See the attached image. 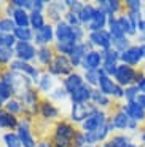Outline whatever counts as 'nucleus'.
Instances as JSON below:
<instances>
[{
    "label": "nucleus",
    "mask_w": 145,
    "mask_h": 147,
    "mask_svg": "<svg viewBox=\"0 0 145 147\" xmlns=\"http://www.w3.org/2000/svg\"><path fill=\"white\" fill-rule=\"evenodd\" d=\"M78 126L73 125L70 120H58L53 126L51 136L48 138L53 147H72L73 139L77 136Z\"/></svg>",
    "instance_id": "1"
},
{
    "label": "nucleus",
    "mask_w": 145,
    "mask_h": 147,
    "mask_svg": "<svg viewBox=\"0 0 145 147\" xmlns=\"http://www.w3.org/2000/svg\"><path fill=\"white\" fill-rule=\"evenodd\" d=\"M0 78L3 82H7L11 86V90L15 93V98H22L30 88L35 86L34 82L30 80L27 75H24V74H21V72H16V70L3 69L2 74H0Z\"/></svg>",
    "instance_id": "2"
},
{
    "label": "nucleus",
    "mask_w": 145,
    "mask_h": 147,
    "mask_svg": "<svg viewBox=\"0 0 145 147\" xmlns=\"http://www.w3.org/2000/svg\"><path fill=\"white\" fill-rule=\"evenodd\" d=\"M45 70H46L48 74H51L53 77H56V78H59V77L65 78L67 75H70L72 72H75V67L72 66L69 56L56 55L54 59L51 61V64H50V66H48Z\"/></svg>",
    "instance_id": "3"
},
{
    "label": "nucleus",
    "mask_w": 145,
    "mask_h": 147,
    "mask_svg": "<svg viewBox=\"0 0 145 147\" xmlns=\"http://www.w3.org/2000/svg\"><path fill=\"white\" fill-rule=\"evenodd\" d=\"M97 107L93 102H85V104H72L70 102V109H69V120L73 125L80 126L91 114H94Z\"/></svg>",
    "instance_id": "4"
},
{
    "label": "nucleus",
    "mask_w": 145,
    "mask_h": 147,
    "mask_svg": "<svg viewBox=\"0 0 145 147\" xmlns=\"http://www.w3.org/2000/svg\"><path fill=\"white\" fill-rule=\"evenodd\" d=\"M110 118V114L109 110H102V109H97L94 114H91L86 120L81 123L78 128L85 133H91V131H96V129H101L102 126L109 121Z\"/></svg>",
    "instance_id": "5"
},
{
    "label": "nucleus",
    "mask_w": 145,
    "mask_h": 147,
    "mask_svg": "<svg viewBox=\"0 0 145 147\" xmlns=\"http://www.w3.org/2000/svg\"><path fill=\"white\" fill-rule=\"evenodd\" d=\"M137 74H139V70L136 67H131L128 64L120 63V66H118V69L115 72L113 80L120 85V86L126 88V86H131V85H136V82H137Z\"/></svg>",
    "instance_id": "6"
},
{
    "label": "nucleus",
    "mask_w": 145,
    "mask_h": 147,
    "mask_svg": "<svg viewBox=\"0 0 145 147\" xmlns=\"http://www.w3.org/2000/svg\"><path fill=\"white\" fill-rule=\"evenodd\" d=\"M16 133H18L19 139H21L22 147H37L38 139L34 136V133H32V118L21 117Z\"/></svg>",
    "instance_id": "7"
},
{
    "label": "nucleus",
    "mask_w": 145,
    "mask_h": 147,
    "mask_svg": "<svg viewBox=\"0 0 145 147\" xmlns=\"http://www.w3.org/2000/svg\"><path fill=\"white\" fill-rule=\"evenodd\" d=\"M34 45L37 48L40 47H53L56 43V34H54V24L46 22L42 29L35 30L34 34Z\"/></svg>",
    "instance_id": "8"
},
{
    "label": "nucleus",
    "mask_w": 145,
    "mask_h": 147,
    "mask_svg": "<svg viewBox=\"0 0 145 147\" xmlns=\"http://www.w3.org/2000/svg\"><path fill=\"white\" fill-rule=\"evenodd\" d=\"M86 40L91 43V47L99 51H107L112 48V35L107 29L104 30H96V32H88Z\"/></svg>",
    "instance_id": "9"
},
{
    "label": "nucleus",
    "mask_w": 145,
    "mask_h": 147,
    "mask_svg": "<svg viewBox=\"0 0 145 147\" xmlns=\"http://www.w3.org/2000/svg\"><path fill=\"white\" fill-rule=\"evenodd\" d=\"M38 117L43 118L45 121H58L61 118V109L56 102L50 101L48 98H43L40 102V109H38Z\"/></svg>",
    "instance_id": "10"
},
{
    "label": "nucleus",
    "mask_w": 145,
    "mask_h": 147,
    "mask_svg": "<svg viewBox=\"0 0 145 147\" xmlns=\"http://www.w3.org/2000/svg\"><path fill=\"white\" fill-rule=\"evenodd\" d=\"M104 55V63H102V72L105 74V75H109V77H115V72L116 69H118V66H120V53L116 51V50H113V48H110V50H107V51L102 53Z\"/></svg>",
    "instance_id": "11"
},
{
    "label": "nucleus",
    "mask_w": 145,
    "mask_h": 147,
    "mask_svg": "<svg viewBox=\"0 0 145 147\" xmlns=\"http://www.w3.org/2000/svg\"><path fill=\"white\" fill-rule=\"evenodd\" d=\"M15 56L24 63H35L37 59V47L32 42H18L15 47Z\"/></svg>",
    "instance_id": "12"
},
{
    "label": "nucleus",
    "mask_w": 145,
    "mask_h": 147,
    "mask_svg": "<svg viewBox=\"0 0 145 147\" xmlns=\"http://www.w3.org/2000/svg\"><path fill=\"white\" fill-rule=\"evenodd\" d=\"M120 61L123 64H128L131 67H137L144 63V53H142V48L140 45H131L126 51H123L120 55Z\"/></svg>",
    "instance_id": "13"
},
{
    "label": "nucleus",
    "mask_w": 145,
    "mask_h": 147,
    "mask_svg": "<svg viewBox=\"0 0 145 147\" xmlns=\"http://www.w3.org/2000/svg\"><path fill=\"white\" fill-rule=\"evenodd\" d=\"M102 63H104V55L99 50H89L88 55L83 58V63H81V72H86V70H97L102 67Z\"/></svg>",
    "instance_id": "14"
},
{
    "label": "nucleus",
    "mask_w": 145,
    "mask_h": 147,
    "mask_svg": "<svg viewBox=\"0 0 145 147\" xmlns=\"http://www.w3.org/2000/svg\"><path fill=\"white\" fill-rule=\"evenodd\" d=\"M67 13V7H65V2H48L46 7V19H50L48 22L51 24H58L59 21L64 19V15Z\"/></svg>",
    "instance_id": "15"
},
{
    "label": "nucleus",
    "mask_w": 145,
    "mask_h": 147,
    "mask_svg": "<svg viewBox=\"0 0 145 147\" xmlns=\"http://www.w3.org/2000/svg\"><path fill=\"white\" fill-rule=\"evenodd\" d=\"M110 123H112L115 131H128V129H129L131 118H129V115L121 109V106H118L112 114H110Z\"/></svg>",
    "instance_id": "16"
},
{
    "label": "nucleus",
    "mask_w": 145,
    "mask_h": 147,
    "mask_svg": "<svg viewBox=\"0 0 145 147\" xmlns=\"http://www.w3.org/2000/svg\"><path fill=\"white\" fill-rule=\"evenodd\" d=\"M94 5L101 8L107 16H118L124 11V3L121 0H97Z\"/></svg>",
    "instance_id": "17"
},
{
    "label": "nucleus",
    "mask_w": 145,
    "mask_h": 147,
    "mask_svg": "<svg viewBox=\"0 0 145 147\" xmlns=\"http://www.w3.org/2000/svg\"><path fill=\"white\" fill-rule=\"evenodd\" d=\"M61 83H62V86L65 88V91L69 93V94H73L77 90H80L85 85V77H83V74H81L80 70H75V72H72L70 75H67L65 78H62Z\"/></svg>",
    "instance_id": "18"
},
{
    "label": "nucleus",
    "mask_w": 145,
    "mask_h": 147,
    "mask_svg": "<svg viewBox=\"0 0 145 147\" xmlns=\"http://www.w3.org/2000/svg\"><path fill=\"white\" fill-rule=\"evenodd\" d=\"M89 50H93V47H91V43H89L88 40L80 42V43H77V45H75V50H73V53L69 56L70 63H72L73 67H75V70L81 67L83 58L88 55V51H89Z\"/></svg>",
    "instance_id": "19"
},
{
    "label": "nucleus",
    "mask_w": 145,
    "mask_h": 147,
    "mask_svg": "<svg viewBox=\"0 0 145 147\" xmlns=\"http://www.w3.org/2000/svg\"><path fill=\"white\" fill-rule=\"evenodd\" d=\"M58 85L59 83H58V80H56V77H53L51 74H48L46 70H43V74H42V77H40V80H38L35 88L40 91V94L43 96V98H46Z\"/></svg>",
    "instance_id": "20"
},
{
    "label": "nucleus",
    "mask_w": 145,
    "mask_h": 147,
    "mask_svg": "<svg viewBox=\"0 0 145 147\" xmlns=\"http://www.w3.org/2000/svg\"><path fill=\"white\" fill-rule=\"evenodd\" d=\"M121 109H123L124 112L129 115L131 120L137 121L139 125L145 123V109L139 106L136 101H132V102H124V104H121Z\"/></svg>",
    "instance_id": "21"
},
{
    "label": "nucleus",
    "mask_w": 145,
    "mask_h": 147,
    "mask_svg": "<svg viewBox=\"0 0 145 147\" xmlns=\"http://www.w3.org/2000/svg\"><path fill=\"white\" fill-rule=\"evenodd\" d=\"M54 56H56V51H54V48L53 47H40V48H37L35 63H37V66L40 67V69L45 70L51 64V61L54 59Z\"/></svg>",
    "instance_id": "22"
},
{
    "label": "nucleus",
    "mask_w": 145,
    "mask_h": 147,
    "mask_svg": "<svg viewBox=\"0 0 145 147\" xmlns=\"http://www.w3.org/2000/svg\"><path fill=\"white\" fill-rule=\"evenodd\" d=\"M19 120L21 118L16 117V115L10 114L7 110H0V129H5V131H16L19 126Z\"/></svg>",
    "instance_id": "23"
},
{
    "label": "nucleus",
    "mask_w": 145,
    "mask_h": 147,
    "mask_svg": "<svg viewBox=\"0 0 145 147\" xmlns=\"http://www.w3.org/2000/svg\"><path fill=\"white\" fill-rule=\"evenodd\" d=\"M107 22H109V16L105 15L104 11L101 10V8H97L96 10V15L94 18H93V21L88 24L85 29H86V32H96V30H104L107 29Z\"/></svg>",
    "instance_id": "24"
},
{
    "label": "nucleus",
    "mask_w": 145,
    "mask_h": 147,
    "mask_svg": "<svg viewBox=\"0 0 145 147\" xmlns=\"http://www.w3.org/2000/svg\"><path fill=\"white\" fill-rule=\"evenodd\" d=\"M107 147H137L139 144L132 142V138L126 133H120V134H112L107 142H104Z\"/></svg>",
    "instance_id": "25"
},
{
    "label": "nucleus",
    "mask_w": 145,
    "mask_h": 147,
    "mask_svg": "<svg viewBox=\"0 0 145 147\" xmlns=\"http://www.w3.org/2000/svg\"><path fill=\"white\" fill-rule=\"evenodd\" d=\"M118 22H120L121 29H123L124 35H128L131 38V37H137V26H136V22L132 21V19L129 18V15H128L126 11H123L121 15H118Z\"/></svg>",
    "instance_id": "26"
},
{
    "label": "nucleus",
    "mask_w": 145,
    "mask_h": 147,
    "mask_svg": "<svg viewBox=\"0 0 145 147\" xmlns=\"http://www.w3.org/2000/svg\"><path fill=\"white\" fill-rule=\"evenodd\" d=\"M93 86L85 83L80 90H77L73 94H70V102L72 104H85V102H91V94H93Z\"/></svg>",
    "instance_id": "27"
},
{
    "label": "nucleus",
    "mask_w": 145,
    "mask_h": 147,
    "mask_svg": "<svg viewBox=\"0 0 145 147\" xmlns=\"http://www.w3.org/2000/svg\"><path fill=\"white\" fill-rule=\"evenodd\" d=\"M115 88H116V82L113 80L112 77H109V75H105V74L102 72L101 74V78H99V83H97V90L102 93V94L109 96V98H113Z\"/></svg>",
    "instance_id": "28"
},
{
    "label": "nucleus",
    "mask_w": 145,
    "mask_h": 147,
    "mask_svg": "<svg viewBox=\"0 0 145 147\" xmlns=\"http://www.w3.org/2000/svg\"><path fill=\"white\" fill-rule=\"evenodd\" d=\"M91 102L94 104L97 109H102V110H109V109H112V106H113V99H112V98L102 94L97 88L93 90V94H91Z\"/></svg>",
    "instance_id": "29"
},
{
    "label": "nucleus",
    "mask_w": 145,
    "mask_h": 147,
    "mask_svg": "<svg viewBox=\"0 0 145 147\" xmlns=\"http://www.w3.org/2000/svg\"><path fill=\"white\" fill-rule=\"evenodd\" d=\"M96 10H97V7H96L94 3L86 2V3L83 5V8H81L80 13H78V19H80L83 27H86L88 24L93 21V18H94V15H96Z\"/></svg>",
    "instance_id": "30"
},
{
    "label": "nucleus",
    "mask_w": 145,
    "mask_h": 147,
    "mask_svg": "<svg viewBox=\"0 0 145 147\" xmlns=\"http://www.w3.org/2000/svg\"><path fill=\"white\" fill-rule=\"evenodd\" d=\"M3 110L16 115V117H24V104L19 98H11L10 101H7L3 104Z\"/></svg>",
    "instance_id": "31"
},
{
    "label": "nucleus",
    "mask_w": 145,
    "mask_h": 147,
    "mask_svg": "<svg viewBox=\"0 0 145 147\" xmlns=\"http://www.w3.org/2000/svg\"><path fill=\"white\" fill-rule=\"evenodd\" d=\"M11 19L15 21L16 27H30V13L22 8H15Z\"/></svg>",
    "instance_id": "32"
},
{
    "label": "nucleus",
    "mask_w": 145,
    "mask_h": 147,
    "mask_svg": "<svg viewBox=\"0 0 145 147\" xmlns=\"http://www.w3.org/2000/svg\"><path fill=\"white\" fill-rule=\"evenodd\" d=\"M46 15L45 13H42V11H35L32 10L30 11V29L35 32V30L42 29V27L46 24Z\"/></svg>",
    "instance_id": "33"
},
{
    "label": "nucleus",
    "mask_w": 145,
    "mask_h": 147,
    "mask_svg": "<svg viewBox=\"0 0 145 147\" xmlns=\"http://www.w3.org/2000/svg\"><path fill=\"white\" fill-rule=\"evenodd\" d=\"M107 30L110 32L112 38H120V37H124V32H123V29H121L120 22H118V16H109ZM126 37H128V35H126Z\"/></svg>",
    "instance_id": "34"
},
{
    "label": "nucleus",
    "mask_w": 145,
    "mask_h": 147,
    "mask_svg": "<svg viewBox=\"0 0 145 147\" xmlns=\"http://www.w3.org/2000/svg\"><path fill=\"white\" fill-rule=\"evenodd\" d=\"M46 98L50 101H53V102H64V101L70 99V94L65 91V88L62 86V83H59L58 86H56V88L46 96Z\"/></svg>",
    "instance_id": "35"
},
{
    "label": "nucleus",
    "mask_w": 145,
    "mask_h": 147,
    "mask_svg": "<svg viewBox=\"0 0 145 147\" xmlns=\"http://www.w3.org/2000/svg\"><path fill=\"white\" fill-rule=\"evenodd\" d=\"M34 34L35 32L30 27H16L13 35L18 42H34Z\"/></svg>",
    "instance_id": "36"
},
{
    "label": "nucleus",
    "mask_w": 145,
    "mask_h": 147,
    "mask_svg": "<svg viewBox=\"0 0 145 147\" xmlns=\"http://www.w3.org/2000/svg\"><path fill=\"white\" fill-rule=\"evenodd\" d=\"M2 141H3V144L7 147H22L21 139H19V136H18V133H16V131H7V133H3Z\"/></svg>",
    "instance_id": "37"
},
{
    "label": "nucleus",
    "mask_w": 145,
    "mask_h": 147,
    "mask_svg": "<svg viewBox=\"0 0 145 147\" xmlns=\"http://www.w3.org/2000/svg\"><path fill=\"white\" fill-rule=\"evenodd\" d=\"M85 77V83L93 86V88H97V83H99V78H101V74L102 70L97 69V70H86V72H81Z\"/></svg>",
    "instance_id": "38"
},
{
    "label": "nucleus",
    "mask_w": 145,
    "mask_h": 147,
    "mask_svg": "<svg viewBox=\"0 0 145 147\" xmlns=\"http://www.w3.org/2000/svg\"><path fill=\"white\" fill-rule=\"evenodd\" d=\"M131 45H132V43H131V38H129V37H126V35L120 37V38H112V48H113V50H116L120 55L123 51H126Z\"/></svg>",
    "instance_id": "39"
},
{
    "label": "nucleus",
    "mask_w": 145,
    "mask_h": 147,
    "mask_svg": "<svg viewBox=\"0 0 145 147\" xmlns=\"http://www.w3.org/2000/svg\"><path fill=\"white\" fill-rule=\"evenodd\" d=\"M11 98H15V93H13L11 86L7 83V82H3L2 78H0V101L5 104L7 101H10Z\"/></svg>",
    "instance_id": "40"
},
{
    "label": "nucleus",
    "mask_w": 145,
    "mask_h": 147,
    "mask_svg": "<svg viewBox=\"0 0 145 147\" xmlns=\"http://www.w3.org/2000/svg\"><path fill=\"white\" fill-rule=\"evenodd\" d=\"M16 43V37L13 34H0V48H8V50H15Z\"/></svg>",
    "instance_id": "41"
},
{
    "label": "nucleus",
    "mask_w": 145,
    "mask_h": 147,
    "mask_svg": "<svg viewBox=\"0 0 145 147\" xmlns=\"http://www.w3.org/2000/svg\"><path fill=\"white\" fill-rule=\"evenodd\" d=\"M16 29V24L11 18L2 16L0 18V34H13Z\"/></svg>",
    "instance_id": "42"
},
{
    "label": "nucleus",
    "mask_w": 145,
    "mask_h": 147,
    "mask_svg": "<svg viewBox=\"0 0 145 147\" xmlns=\"http://www.w3.org/2000/svg\"><path fill=\"white\" fill-rule=\"evenodd\" d=\"M124 3V11H131V13H140L144 11V3L140 0H126Z\"/></svg>",
    "instance_id": "43"
},
{
    "label": "nucleus",
    "mask_w": 145,
    "mask_h": 147,
    "mask_svg": "<svg viewBox=\"0 0 145 147\" xmlns=\"http://www.w3.org/2000/svg\"><path fill=\"white\" fill-rule=\"evenodd\" d=\"M140 94L137 85H131L124 88V102H132V101L137 99V96Z\"/></svg>",
    "instance_id": "44"
},
{
    "label": "nucleus",
    "mask_w": 145,
    "mask_h": 147,
    "mask_svg": "<svg viewBox=\"0 0 145 147\" xmlns=\"http://www.w3.org/2000/svg\"><path fill=\"white\" fill-rule=\"evenodd\" d=\"M64 21L67 22L69 26H72V27L81 26L80 19H78V15H77V13H73V11H69V10H67V13L64 15Z\"/></svg>",
    "instance_id": "45"
},
{
    "label": "nucleus",
    "mask_w": 145,
    "mask_h": 147,
    "mask_svg": "<svg viewBox=\"0 0 145 147\" xmlns=\"http://www.w3.org/2000/svg\"><path fill=\"white\" fill-rule=\"evenodd\" d=\"M65 2V7H67V10L69 11H73V13H80V10L83 8V5L86 3V2H81V0H64Z\"/></svg>",
    "instance_id": "46"
},
{
    "label": "nucleus",
    "mask_w": 145,
    "mask_h": 147,
    "mask_svg": "<svg viewBox=\"0 0 145 147\" xmlns=\"http://www.w3.org/2000/svg\"><path fill=\"white\" fill-rule=\"evenodd\" d=\"M85 146H88V144H86V138H85V131H81V129L78 128L77 136H75V139H73V146L72 147H85Z\"/></svg>",
    "instance_id": "47"
},
{
    "label": "nucleus",
    "mask_w": 145,
    "mask_h": 147,
    "mask_svg": "<svg viewBox=\"0 0 145 147\" xmlns=\"http://www.w3.org/2000/svg\"><path fill=\"white\" fill-rule=\"evenodd\" d=\"M136 85H137V88L140 93H145V70L140 69L137 74V82H136Z\"/></svg>",
    "instance_id": "48"
},
{
    "label": "nucleus",
    "mask_w": 145,
    "mask_h": 147,
    "mask_svg": "<svg viewBox=\"0 0 145 147\" xmlns=\"http://www.w3.org/2000/svg\"><path fill=\"white\" fill-rule=\"evenodd\" d=\"M46 7H48L46 0H32V10L45 13V11H46Z\"/></svg>",
    "instance_id": "49"
},
{
    "label": "nucleus",
    "mask_w": 145,
    "mask_h": 147,
    "mask_svg": "<svg viewBox=\"0 0 145 147\" xmlns=\"http://www.w3.org/2000/svg\"><path fill=\"white\" fill-rule=\"evenodd\" d=\"M112 99L113 101H120V99L124 101V88H123V86H120L118 83H116V88H115V93H113Z\"/></svg>",
    "instance_id": "50"
},
{
    "label": "nucleus",
    "mask_w": 145,
    "mask_h": 147,
    "mask_svg": "<svg viewBox=\"0 0 145 147\" xmlns=\"http://www.w3.org/2000/svg\"><path fill=\"white\" fill-rule=\"evenodd\" d=\"M37 147H53V146H51L48 138H42V139H38V142H37Z\"/></svg>",
    "instance_id": "51"
},
{
    "label": "nucleus",
    "mask_w": 145,
    "mask_h": 147,
    "mask_svg": "<svg viewBox=\"0 0 145 147\" xmlns=\"http://www.w3.org/2000/svg\"><path fill=\"white\" fill-rule=\"evenodd\" d=\"M139 133H140V134H139V138H140V144L145 147V125L139 129Z\"/></svg>",
    "instance_id": "52"
},
{
    "label": "nucleus",
    "mask_w": 145,
    "mask_h": 147,
    "mask_svg": "<svg viewBox=\"0 0 145 147\" xmlns=\"http://www.w3.org/2000/svg\"><path fill=\"white\" fill-rule=\"evenodd\" d=\"M137 42H139V45H144L145 43V32H140V34H137Z\"/></svg>",
    "instance_id": "53"
},
{
    "label": "nucleus",
    "mask_w": 145,
    "mask_h": 147,
    "mask_svg": "<svg viewBox=\"0 0 145 147\" xmlns=\"http://www.w3.org/2000/svg\"><path fill=\"white\" fill-rule=\"evenodd\" d=\"M140 48H142V53H144V59H145V43H144V45H140Z\"/></svg>",
    "instance_id": "54"
},
{
    "label": "nucleus",
    "mask_w": 145,
    "mask_h": 147,
    "mask_svg": "<svg viewBox=\"0 0 145 147\" xmlns=\"http://www.w3.org/2000/svg\"><path fill=\"white\" fill-rule=\"evenodd\" d=\"M3 16V7H0V18Z\"/></svg>",
    "instance_id": "55"
},
{
    "label": "nucleus",
    "mask_w": 145,
    "mask_h": 147,
    "mask_svg": "<svg viewBox=\"0 0 145 147\" xmlns=\"http://www.w3.org/2000/svg\"><path fill=\"white\" fill-rule=\"evenodd\" d=\"M3 109V102H2V101H0V110Z\"/></svg>",
    "instance_id": "56"
},
{
    "label": "nucleus",
    "mask_w": 145,
    "mask_h": 147,
    "mask_svg": "<svg viewBox=\"0 0 145 147\" xmlns=\"http://www.w3.org/2000/svg\"><path fill=\"white\" fill-rule=\"evenodd\" d=\"M85 147H99V146H85Z\"/></svg>",
    "instance_id": "57"
},
{
    "label": "nucleus",
    "mask_w": 145,
    "mask_h": 147,
    "mask_svg": "<svg viewBox=\"0 0 145 147\" xmlns=\"http://www.w3.org/2000/svg\"><path fill=\"white\" fill-rule=\"evenodd\" d=\"M144 19H145V8H144Z\"/></svg>",
    "instance_id": "58"
},
{
    "label": "nucleus",
    "mask_w": 145,
    "mask_h": 147,
    "mask_svg": "<svg viewBox=\"0 0 145 147\" xmlns=\"http://www.w3.org/2000/svg\"><path fill=\"white\" fill-rule=\"evenodd\" d=\"M137 147H144V146H142V144H140V146H137Z\"/></svg>",
    "instance_id": "59"
}]
</instances>
